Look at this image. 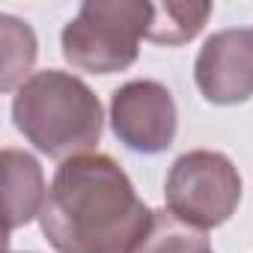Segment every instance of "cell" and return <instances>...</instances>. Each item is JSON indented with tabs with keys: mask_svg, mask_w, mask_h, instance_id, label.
Here are the masks:
<instances>
[{
	"mask_svg": "<svg viewBox=\"0 0 253 253\" xmlns=\"http://www.w3.org/2000/svg\"><path fill=\"white\" fill-rule=\"evenodd\" d=\"M152 217L128 173L104 152H86L57 167L39 226L57 253H137Z\"/></svg>",
	"mask_w": 253,
	"mask_h": 253,
	"instance_id": "1",
	"label": "cell"
},
{
	"mask_svg": "<svg viewBox=\"0 0 253 253\" xmlns=\"http://www.w3.org/2000/svg\"><path fill=\"white\" fill-rule=\"evenodd\" d=\"M15 128L60 164L98 146L104 113L98 95L72 72H33L12 98Z\"/></svg>",
	"mask_w": 253,
	"mask_h": 253,
	"instance_id": "2",
	"label": "cell"
},
{
	"mask_svg": "<svg viewBox=\"0 0 253 253\" xmlns=\"http://www.w3.org/2000/svg\"><path fill=\"white\" fill-rule=\"evenodd\" d=\"M149 24L152 3L143 0H86L63 27V57L72 69L89 75L125 72L137 63Z\"/></svg>",
	"mask_w": 253,
	"mask_h": 253,
	"instance_id": "3",
	"label": "cell"
},
{
	"mask_svg": "<svg viewBox=\"0 0 253 253\" xmlns=\"http://www.w3.org/2000/svg\"><path fill=\"white\" fill-rule=\"evenodd\" d=\"M164 203L179 220L209 232L226 223L241 203L238 167L211 149H191L179 155L164 179Z\"/></svg>",
	"mask_w": 253,
	"mask_h": 253,
	"instance_id": "4",
	"label": "cell"
},
{
	"mask_svg": "<svg viewBox=\"0 0 253 253\" xmlns=\"http://www.w3.org/2000/svg\"><path fill=\"white\" fill-rule=\"evenodd\" d=\"M110 128L116 140L140 155H158L176 140L179 110L173 92L149 78L128 81L110 95Z\"/></svg>",
	"mask_w": 253,
	"mask_h": 253,
	"instance_id": "5",
	"label": "cell"
},
{
	"mask_svg": "<svg viewBox=\"0 0 253 253\" xmlns=\"http://www.w3.org/2000/svg\"><path fill=\"white\" fill-rule=\"evenodd\" d=\"M194 81L209 104L226 107L253 98V27L209 36L197 54Z\"/></svg>",
	"mask_w": 253,
	"mask_h": 253,
	"instance_id": "6",
	"label": "cell"
},
{
	"mask_svg": "<svg viewBox=\"0 0 253 253\" xmlns=\"http://www.w3.org/2000/svg\"><path fill=\"white\" fill-rule=\"evenodd\" d=\"M48 188L39 161L21 149H3V209L6 235L42 214Z\"/></svg>",
	"mask_w": 253,
	"mask_h": 253,
	"instance_id": "7",
	"label": "cell"
},
{
	"mask_svg": "<svg viewBox=\"0 0 253 253\" xmlns=\"http://www.w3.org/2000/svg\"><path fill=\"white\" fill-rule=\"evenodd\" d=\"M211 3L206 0H167L152 3V24L146 39L155 45H185L209 21Z\"/></svg>",
	"mask_w": 253,
	"mask_h": 253,
	"instance_id": "8",
	"label": "cell"
},
{
	"mask_svg": "<svg viewBox=\"0 0 253 253\" xmlns=\"http://www.w3.org/2000/svg\"><path fill=\"white\" fill-rule=\"evenodd\" d=\"M0 60H3V75H0V89L3 92H15L30 75L39 45H36V33L27 21L15 18V15H0Z\"/></svg>",
	"mask_w": 253,
	"mask_h": 253,
	"instance_id": "9",
	"label": "cell"
},
{
	"mask_svg": "<svg viewBox=\"0 0 253 253\" xmlns=\"http://www.w3.org/2000/svg\"><path fill=\"white\" fill-rule=\"evenodd\" d=\"M137 253H214L209 235L185 220H179L173 211L161 209L152 217V229L140 241Z\"/></svg>",
	"mask_w": 253,
	"mask_h": 253,
	"instance_id": "10",
	"label": "cell"
},
{
	"mask_svg": "<svg viewBox=\"0 0 253 253\" xmlns=\"http://www.w3.org/2000/svg\"><path fill=\"white\" fill-rule=\"evenodd\" d=\"M6 253H15V250H6Z\"/></svg>",
	"mask_w": 253,
	"mask_h": 253,
	"instance_id": "11",
	"label": "cell"
}]
</instances>
